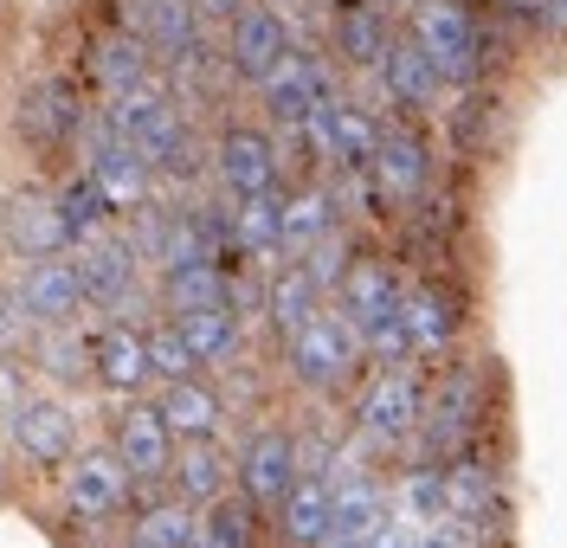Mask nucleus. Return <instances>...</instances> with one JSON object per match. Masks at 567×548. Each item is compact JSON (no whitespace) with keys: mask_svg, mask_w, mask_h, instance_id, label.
I'll list each match as a JSON object with an SVG mask.
<instances>
[{"mask_svg":"<svg viewBox=\"0 0 567 548\" xmlns=\"http://www.w3.org/2000/svg\"><path fill=\"white\" fill-rule=\"evenodd\" d=\"M104 130L116 143L142 148V162L155 175H181V162H187V104H181L175 77H162V72L142 77L136 91H123V97H110Z\"/></svg>","mask_w":567,"mask_h":548,"instance_id":"f257e3e1","label":"nucleus"},{"mask_svg":"<svg viewBox=\"0 0 567 548\" xmlns=\"http://www.w3.org/2000/svg\"><path fill=\"white\" fill-rule=\"evenodd\" d=\"M400 33L420 45V59L439 72L445 91L484 77V27H477L471 0H406L400 7Z\"/></svg>","mask_w":567,"mask_h":548,"instance_id":"f03ea898","label":"nucleus"},{"mask_svg":"<svg viewBox=\"0 0 567 548\" xmlns=\"http://www.w3.org/2000/svg\"><path fill=\"white\" fill-rule=\"evenodd\" d=\"M297 45H310L303 27H297V13L290 7H271V0H251L246 13H233L226 27H219V77H233V84H258V77L271 72L278 59H290Z\"/></svg>","mask_w":567,"mask_h":548,"instance_id":"7ed1b4c3","label":"nucleus"},{"mask_svg":"<svg viewBox=\"0 0 567 548\" xmlns=\"http://www.w3.org/2000/svg\"><path fill=\"white\" fill-rule=\"evenodd\" d=\"M284 355H290V381H297L303 394H342L354 374H361V362H368L354 323L336 303H322L317 317L284 342Z\"/></svg>","mask_w":567,"mask_h":548,"instance_id":"20e7f679","label":"nucleus"},{"mask_svg":"<svg viewBox=\"0 0 567 548\" xmlns=\"http://www.w3.org/2000/svg\"><path fill=\"white\" fill-rule=\"evenodd\" d=\"M336 91H342V72H336V59L322 45H297L290 59H278L271 72L251 84V97L265 110V130H284V136H297L303 116L317 104H329Z\"/></svg>","mask_w":567,"mask_h":548,"instance_id":"39448f33","label":"nucleus"},{"mask_svg":"<svg viewBox=\"0 0 567 548\" xmlns=\"http://www.w3.org/2000/svg\"><path fill=\"white\" fill-rule=\"evenodd\" d=\"M213 182L226 200H246V194H278V168H284V148H278V130H265V123H246V116H233V123H219L213 130Z\"/></svg>","mask_w":567,"mask_h":548,"instance_id":"423d86ee","label":"nucleus"},{"mask_svg":"<svg viewBox=\"0 0 567 548\" xmlns=\"http://www.w3.org/2000/svg\"><path fill=\"white\" fill-rule=\"evenodd\" d=\"M71 265H78V285H84V310H104L110 323H130V303H136V291H142V252H136V239L104 232V239L78 246V252H71Z\"/></svg>","mask_w":567,"mask_h":548,"instance_id":"0eeeda50","label":"nucleus"},{"mask_svg":"<svg viewBox=\"0 0 567 548\" xmlns=\"http://www.w3.org/2000/svg\"><path fill=\"white\" fill-rule=\"evenodd\" d=\"M420 374L406 362H381L361 387V406H354V433L368 438L374 452L400 445L406 433H420Z\"/></svg>","mask_w":567,"mask_h":548,"instance_id":"6e6552de","label":"nucleus"},{"mask_svg":"<svg viewBox=\"0 0 567 548\" xmlns=\"http://www.w3.org/2000/svg\"><path fill=\"white\" fill-rule=\"evenodd\" d=\"M7 438L13 452L39 465V472H65V458L78 452V406L59 401V394H20V406L7 413Z\"/></svg>","mask_w":567,"mask_h":548,"instance_id":"1a4fd4ad","label":"nucleus"},{"mask_svg":"<svg viewBox=\"0 0 567 548\" xmlns=\"http://www.w3.org/2000/svg\"><path fill=\"white\" fill-rule=\"evenodd\" d=\"M110 452H116V465L130 472V484H168V465H175V438L162 426V413L155 401H123L116 406V420H110Z\"/></svg>","mask_w":567,"mask_h":548,"instance_id":"9d476101","label":"nucleus"},{"mask_svg":"<svg viewBox=\"0 0 567 548\" xmlns=\"http://www.w3.org/2000/svg\"><path fill=\"white\" fill-rule=\"evenodd\" d=\"M233 477H239L251 510H278V497L303 477V465H297V433L290 426H258V433H246L239 458H233Z\"/></svg>","mask_w":567,"mask_h":548,"instance_id":"9b49d317","label":"nucleus"},{"mask_svg":"<svg viewBox=\"0 0 567 548\" xmlns=\"http://www.w3.org/2000/svg\"><path fill=\"white\" fill-rule=\"evenodd\" d=\"M13 303H20L27 329H71L78 323V317H84V285H78L71 252L27 258V271H20V285H13Z\"/></svg>","mask_w":567,"mask_h":548,"instance_id":"f8f14e48","label":"nucleus"},{"mask_svg":"<svg viewBox=\"0 0 567 548\" xmlns=\"http://www.w3.org/2000/svg\"><path fill=\"white\" fill-rule=\"evenodd\" d=\"M368 84L381 91V110L388 116H432L439 110V97H445V84H439V72L420 59V45L393 27L388 52L374 59V72H368Z\"/></svg>","mask_w":567,"mask_h":548,"instance_id":"ddd939ff","label":"nucleus"},{"mask_svg":"<svg viewBox=\"0 0 567 548\" xmlns=\"http://www.w3.org/2000/svg\"><path fill=\"white\" fill-rule=\"evenodd\" d=\"M329 477V536L322 548H368L374 523L388 516V484L368 472V465H342V472H322Z\"/></svg>","mask_w":567,"mask_h":548,"instance_id":"4468645a","label":"nucleus"},{"mask_svg":"<svg viewBox=\"0 0 567 548\" xmlns=\"http://www.w3.org/2000/svg\"><path fill=\"white\" fill-rule=\"evenodd\" d=\"M84 175H91V187L104 194L116 214H142V207H148V194H155V168L142 162V148L116 143L104 123L84 136Z\"/></svg>","mask_w":567,"mask_h":548,"instance_id":"2eb2a0df","label":"nucleus"},{"mask_svg":"<svg viewBox=\"0 0 567 548\" xmlns=\"http://www.w3.org/2000/svg\"><path fill=\"white\" fill-rule=\"evenodd\" d=\"M0 246L20 258H59L71 252L65 239V219L52 207V187H13L7 200H0Z\"/></svg>","mask_w":567,"mask_h":548,"instance_id":"dca6fc26","label":"nucleus"},{"mask_svg":"<svg viewBox=\"0 0 567 548\" xmlns=\"http://www.w3.org/2000/svg\"><path fill=\"white\" fill-rule=\"evenodd\" d=\"M130 490H136V484L116 465L110 445H91V452H71L65 458V504H71L78 523H110V516H123Z\"/></svg>","mask_w":567,"mask_h":548,"instance_id":"f3484780","label":"nucleus"},{"mask_svg":"<svg viewBox=\"0 0 567 548\" xmlns=\"http://www.w3.org/2000/svg\"><path fill=\"white\" fill-rule=\"evenodd\" d=\"M393 27H400V13H388V7H374V0H354V7H336L329 20H322V52L336 59V72H374V59L388 52Z\"/></svg>","mask_w":567,"mask_h":548,"instance_id":"a211bd4d","label":"nucleus"},{"mask_svg":"<svg viewBox=\"0 0 567 548\" xmlns=\"http://www.w3.org/2000/svg\"><path fill=\"white\" fill-rule=\"evenodd\" d=\"M368 175H374V187L388 200H420L432 187V148H425V136L406 116H381V143H374Z\"/></svg>","mask_w":567,"mask_h":548,"instance_id":"6ab92c4d","label":"nucleus"},{"mask_svg":"<svg viewBox=\"0 0 567 548\" xmlns=\"http://www.w3.org/2000/svg\"><path fill=\"white\" fill-rule=\"evenodd\" d=\"M477 420H484V381H477V368H445L439 387H432V401H420V426L432 438V452H458L464 438L477 433Z\"/></svg>","mask_w":567,"mask_h":548,"instance_id":"aec40b11","label":"nucleus"},{"mask_svg":"<svg viewBox=\"0 0 567 548\" xmlns=\"http://www.w3.org/2000/svg\"><path fill=\"white\" fill-rule=\"evenodd\" d=\"M91 381H97L104 394H116V401H136L142 387H155L142 323H104L91 335Z\"/></svg>","mask_w":567,"mask_h":548,"instance_id":"412c9836","label":"nucleus"},{"mask_svg":"<svg viewBox=\"0 0 567 548\" xmlns=\"http://www.w3.org/2000/svg\"><path fill=\"white\" fill-rule=\"evenodd\" d=\"M168 490L187 510H213L226 490H233V452L219 438H181L175 465H168Z\"/></svg>","mask_w":567,"mask_h":548,"instance_id":"4be33fe9","label":"nucleus"},{"mask_svg":"<svg viewBox=\"0 0 567 548\" xmlns=\"http://www.w3.org/2000/svg\"><path fill=\"white\" fill-rule=\"evenodd\" d=\"M400 323H406V355H425V362H439V355H452V342H458V297L445 291V285H406L400 297Z\"/></svg>","mask_w":567,"mask_h":548,"instance_id":"5701e85b","label":"nucleus"},{"mask_svg":"<svg viewBox=\"0 0 567 548\" xmlns=\"http://www.w3.org/2000/svg\"><path fill=\"white\" fill-rule=\"evenodd\" d=\"M155 413H162V426L168 438H219L226 433V394L213 387L207 374H187V381H162V394H155Z\"/></svg>","mask_w":567,"mask_h":548,"instance_id":"b1692460","label":"nucleus"},{"mask_svg":"<svg viewBox=\"0 0 567 548\" xmlns=\"http://www.w3.org/2000/svg\"><path fill=\"white\" fill-rule=\"evenodd\" d=\"M336 214H342V200H336L329 182H303L278 194V258H303L317 239H329Z\"/></svg>","mask_w":567,"mask_h":548,"instance_id":"393cba45","label":"nucleus"},{"mask_svg":"<svg viewBox=\"0 0 567 548\" xmlns=\"http://www.w3.org/2000/svg\"><path fill=\"white\" fill-rule=\"evenodd\" d=\"M20 130L45 148L78 143V136H84V97L71 91L65 77H45V84H33V91L20 97Z\"/></svg>","mask_w":567,"mask_h":548,"instance_id":"a878e982","label":"nucleus"},{"mask_svg":"<svg viewBox=\"0 0 567 548\" xmlns=\"http://www.w3.org/2000/svg\"><path fill=\"white\" fill-rule=\"evenodd\" d=\"M271 536L284 548H322V536H329V477L303 472L284 490L278 510H271Z\"/></svg>","mask_w":567,"mask_h":548,"instance_id":"bb28decb","label":"nucleus"},{"mask_svg":"<svg viewBox=\"0 0 567 548\" xmlns=\"http://www.w3.org/2000/svg\"><path fill=\"white\" fill-rule=\"evenodd\" d=\"M175 329L187 335V349L200 355V368H226L246 355V317L233 303H200V310H175Z\"/></svg>","mask_w":567,"mask_h":548,"instance_id":"cd10ccee","label":"nucleus"},{"mask_svg":"<svg viewBox=\"0 0 567 548\" xmlns=\"http://www.w3.org/2000/svg\"><path fill=\"white\" fill-rule=\"evenodd\" d=\"M317 310H322V291L310 285V271H303L297 258H278V265H271V278H265V310H258V317L271 323V335L290 342V335L310 323Z\"/></svg>","mask_w":567,"mask_h":548,"instance_id":"c85d7f7f","label":"nucleus"},{"mask_svg":"<svg viewBox=\"0 0 567 548\" xmlns=\"http://www.w3.org/2000/svg\"><path fill=\"white\" fill-rule=\"evenodd\" d=\"M439 477H445V516H452V523H464V529L484 542V536H491V516H496V477L484 472L471 452H458V458H452Z\"/></svg>","mask_w":567,"mask_h":548,"instance_id":"c756f323","label":"nucleus"},{"mask_svg":"<svg viewBox=\"0 0 567 548\" xmlns=\"http://www.w3.org/2000/svg\"><path fill=\"white\" fill-rule=\"evenodd\" d=\"M162 303H168V317L175 310H200V303H233V278H226V265L213 252L162 265Z\"/></svg>","mask_w":567,"mask_h":548,"instance_id":"7c9ffc66","label":"nucleus"},{"mask_svg":"<svg viewBox=\"0 0 567 548\" xmlns=\"http://www.w3.org/2000/svg\"><path fill=\"white\" fill-rule=\"evenodd\" d=\"M52 207H59V219H65L71 252H78V246H91V239H104V232H116V207H110L104 194L91 187V175H84V168H78L71 182L52 187Z\"/></svg>","mask_w":567,"mask_h":548,"instance_id":"2f4dec72","label":"nucleus"},{"mask_svg":"<svg viewBox=\"0 0 567 548\" xmlns=\"http://www.w3.org/2000/svg\"><path fill=\"white\" fill-rule=\"evenodd\" d=\"M226 239H233V252H246V258H278V194H246V200H233Z\"/></svg>","mask_w":567,"mask_h":548,"instance_id":"473e14b6","label":"nucleus"},{"mask_svg":"<svg viewBox=\"0 0 567 548\" xmlns=\"http://www.w3.org/2000/svg\"><path fill=\"white\" fill-rule=\"evenodd\" d=\"M91 72H97V84H104V97H123V91H136L142 77H155V59H148V45L130 33V39H104Z\"/></svg>","mask_w":567,"mask_h":548,"instance_id":"72a5a7b5","label":"nucleus"},{"mask_svg":"<svg viewBox=\"0 0 567 548\" xmlns=\"http://www.w3.org/2000/svg\"><path fill=\"white\" fill-rule=\"evenodd\" d=\"M136 548H194L200 542V516L187 510V504H148V510L136 516V536H130Z\"/></svg>","mask_w":567,"mask_h":548,"instance_id":"f704fd0d","label":"nucleus"},{"mask_svg":"<svg viewBox=\"0 0 567 548\" xmlns=\"http://www.w3.org/2000/svg\"><path fill=\"white\" fill-rule=\"evenodd\" d=\"M388 497L406 523H432V516H445V477H439V465H413L388 484Z\"/></svg>","mask_w":567,"mask_h":548,"instance_id":"c9c22d12","label":"nucleus"},{"mask_svg":"<svg viewBox=\"0 0 567 548\" xmlns=\"http://www.w3.org/2000/svg\"><path fill=\"white\" fill-rule=\"evenodd\" d=\"M142 342H148V374H155V387H162V381H187V374H200V355L187 349V335L175 329V317L148 323L142 329Z\"/></svg>","mask_w":567,"mask_h":548,"instance_id":"e433bc0d","label":"nucleus"},{"mask_svg":"<svg viewBox=\"0 0 567 548\" xmlns=\"http://www.w3.org/2000/svg\"><path fill=\"white\" fill-rule=\"evenodd\" d=\"M33 362L45 368L52 381H91V342L78 335V323L71 329H39Z\"/></svg>","mask_w":567,"mask_h":548,"instance_id":"4c0bfd02","label":"nucleus"},{"mask_svg":"<svg viewBox=\"0 0 567 548\" xmlns=\"http://www.w3.org/2000/svg\"><path fill=\"white\" fill-rule=\"evenodd\" d=\"M368 548H420V523H406V516L388 504V516L374 523V536H368Z\"/></svg>","mask_w":567,"mask_h":548,"instance_id":"58836bf2","label":"nucleus"},{"mask_svg":"<svg viewBox=\"0 0 567 548\" xmlns=\"http://www.w3.org/2000/svg\"><path fill=\"white\" fill-rule=\"evenodd\" d=\"M420 548H484V542L452 516H432V523H420Z\"/></svg>","mask_w":567,"mask_h":548,"instance_id":"ea45409f","label":"nucleus"},{"mask_svg":"<svg viewBox=\"0 0 567 548\" xmlns=\"http://www.w3.org/2000/svg\"><path fill=\"white\" fill-rule=\"evenodd\" d=\"M20 394H27V368H20V355H0V426L20 406Z\"/></svg>","mask_w":567,"mask_h":548,"instance_id":"a19ab883","label":"nucleus"},{"mask_svg":"<svg viewBox=\"0 0 567 548\" xmlns=\"http://www.w3.org/2000/svg\"><path fill=\"white\" fill-rule=\"evenodd\" d=\"M251 0H194V13H200V27H226V20H233V13H246Z\"/></svg>","mask_w":567,"mask_h":548,"instance_id":"79ce46f5","label":"nucleus"},{"mask_svg":"<svg viewBox=\"0 0 567 548\" xmlns=\"http://www.w3.org/2000/svg\"><path fill=\"white\" fill-rule=\"evenodd\" d=\"M529 20L542 33H567V0H529Z\"/></svg>","mask_w":567,"mask_h":548,"instance_id":"37998d69","label":"nucleus"},{"mask_svg":"<svg viewBox=\"0 0 567 548\" xmlns=\"http://www.w3.org/2000/svg\"><path fill=\"white\" fill-rule=\"evenodd\" d=\"M271 7H303V0H271Z\"/></svg>","mask_w":567,"mask_h":548,"instance_id":"c03bdc74","label":"nucleus"},{"mask_svg":"<svg viewBox=\"0 0 567 548\" xmlns=\"http://www.w3.org/2000/svg\"><path fill=\"white\" fill-rule=\"evenodd\" d=\"M130 548H136V542H130Z\"/></svg>","mask_w":567,"mask_h":548,"instance_id":"a18cd8bd","label":"nucleus"},{"mask_svg":"<svg viewBox=\"0 0 567 548\" xmlns=\"http://www.w3.org/2000/svg\"><path fill=\"white\" fill-rule=\"evenodd\" d=\"M0 477H7V472H0Z\"/></svg>","mask_w":567,"mask_h":548,"instance_id":"49530a36","label":"nucleus"}]
</instances>
